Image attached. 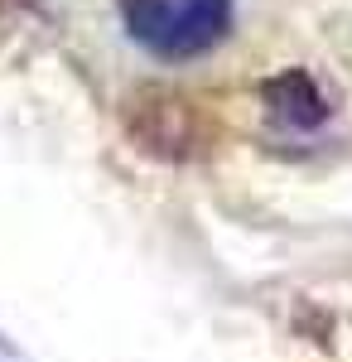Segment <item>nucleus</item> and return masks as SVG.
<instances>
[{
	"mask_svg": "<svg viewBox=\"0 0 352 362\" xmlns=\"http://www.w3.org/2000/svg\"><path fill=\"white\" fill-rule=\"evenodd\" d=\"M266 102H271V112L285 121V126H319L328 116V107H324V92L314 87V78L309 73H280L275 83H266Z\"/></svg>",
	"mask_w": 352,
	"mask_h": 362,
	"instance_id": "obj_2",
	"label": "nucleus"
},
{
	"mask_svg": "<svg viewBox=\"0 0 352 362\" xmlns=\"http://www.w3.org/2000/svg\"><path fill=\"white\" fill-rule=\"evenodd\" d=\"M126 34L155 58H198L232 29V0H121Z\"/></svg>",
	"mask_w": 352,
	"mask_h": 362,
	"instance_id": "obj_1",
	"label": "nucleus"
}]
</instances>
